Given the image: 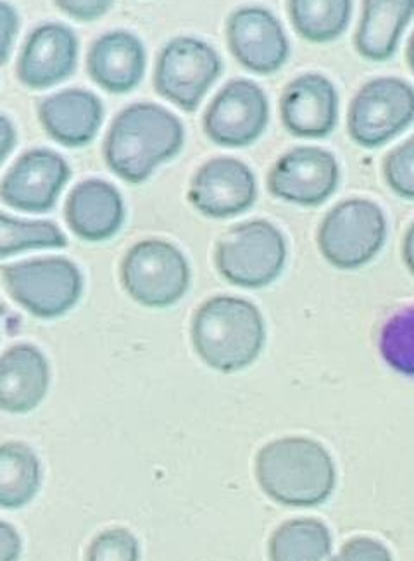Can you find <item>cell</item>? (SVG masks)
<instances>
[{"label": "cell", "mask_w": 414, "mask_h": 561, "mask_svg": "<svg viewBox=\"0 0 414 561\" xmlns=\"http://www.w3.org/2000/svg\"><path fill=\"white\" fill-rule=\"evenodd\" d=\"M185 127L173 111L156 102H134L107 128L102 158L113 175L140 185L185 146Z\"/></svg>", "instance_id": "cell-1"}, {"label": "cell", "mask_w": 414, "mask_h": 561, "mask_svg": "<svg viewBox=\"0 0 414 561\" xmlns=\"http://www.w3.org/2000/svg\"><path fill=\"white\" fill-rule=\"evenodd\" d=\"M191 341L204 365L220 374H237L260 359L266 346V323L244 297L212 296L197 308Z\"/></svg>", "instance_id": "cell-2"}, {"label": "cell", "mask_w": 414, "mask_h": 561, "mask_svg": "<svg viewBox=\"0 0 414 561\" xmlns=\"http://www.w3.org/2000/svg\"><path fill=\"white\" fill-rule=\"evenodd\" d=\"M256 479L278 505L313 508L332 496L337 470L323 444L294 435L264 444L257 451Z\"/></svg>", "instance_id": "cell-3"}, {"label": "cell", "mask_w": 414, "mask_h": 561, "mask_svg": "<svg viewBox=\"0 0 414 561\" xmlns=\"http://www.w3.org/2000/svg\"><path fill=\"white\" fill-rule=\"evenodd\" d=\"M289 257L287 239L268 220H251L228 228L215 245V266L228 284L260 290L275 284Z\"/></svg>", "instance_id": "cell-4"}, {"label": "cell", "mask_w": 414, "mask_h": 561, "mask_svg": "<svg viewBox=\"0 0 414 561\" xmlns=\"http://www.w3.org/2000/svg\"><path fill=\"white\" fill-rule=\"evenodd\" d=\"M225 73V61L211 42L194 35L170 38L156 56V94L183 113H195Z\"/></svg>", "instance_id": "cell-5"}, {"label": "cell", "mask_w": 414, "mask_h": 561, "mask_svg": "<svg viewBox=\"0 0 414 561\" xmlns=\"http://www.w3.org/2000/svg\"><path fill=\"white\" fill-rule=\"evenodd\" d=\"M387 218L377 203L350 197L335 204L318 230V249L332 268H365L387 242Z\"/></svg>", "instance_id": "cell-6"}, {"label": "cell", "mask_w": 414, "mask_h": 561, "mask_svg": "<svg viewBox=\"0 0 414 561\" xmlns=\"http://www.w3.org/2000/svg\"><path fill=\"white\" fill-rule=\"evenodd\" d=\"M0 280L13 301L42 320L65 317L85 289L82 270L62 256L35 257L0 268Z\"/></svg>", "instance_id": "cell-7"}, {"label": "cell", "mask_w": 414, "mask_h": 561, "mask_svg": "<svg viewBox=\"0 0 414 561\" xmlns=\"http://www.w3.org/2000/svg\"><path fill=\"white\" fill-rule=\"evenodd\" d=\"M119 280L138 305L166 309L179 305L191 289V265L170 240L143 239L123 256Z\"/></svg>", "instance_id": "cell-8"}, {"label": "cell", "mask_w": 414, "mask_h": 561, "mask_svg": "<svg viewBox=\"0 0 414 561\" xmlns=\"http://www.w3.org/2000/svg\"><path fill=\"white\" fill-rule=\"evenodd\" d=\"M414 123V87L399 77H378L354 94L347 134L363 149H380Z\"/></svg>", "instance_id": "cell-9"}, {"label": "cell", "mask_w": 414, "mask_h": 561, "mask_svg": "<svg viewBox=\"0 0 414 561\" xmlns=\"http://www.w3.org/2000/svg\"><path fill=\"white\" fill-rule=\"evenodd\" d=\"M228 53L237 65L256 77L280 73L292 57V44L272 9L245 4L233 9L225 23Z\"/></svg>", "instance_id": "cell-10"}, {"label": "cell", "mask_w": 414, "mask_h": 561, "mask_svg": "<svg viewBox=\"0 0 414 561\" xmlns=\"http://www.w3.org/2000/svg\"><path fill=\"white\" fill-rule=\"evenodd\" d=\"M272 107L260 83L235 78L225 83L207 104L203 130L207 140L225 149L254 146L268 130Z\"/></svg>", "instance_id": "cell-11"}, {"label": "cell", "mask_w": 414, "mask_h": 561, "mask_svg": "<svg viewBox=\"0 0 414 561\" xmlns=\"http://www.w3.org/2000/svg\"><path fill=\"white\" fill-rule=\"evenodd\" d=\"M82 42L73 26L44 21L33 26L16 56V78L35 92L56 89L77 73Z\"/></svg>", "instance_id": "cell-12"}, {"label": "cell", "mask_w": 414, "mask_h": 561, "mask_svg": "<svg viewBox=\"0 0 414 561\" xmlns=\"http://www.w3.org/2000/svg\"><path fill=\"white\" fill-rule=\"evenodd\" d=\"M341 167L321 147H294L273 163L266 187L275 199L301 208H318L337 192Z\"/></svg>", "instance_id": "cell-13"}, {"label": "cell", "mask_w": 414, "mask_h": 561, "mask_svg": "<svg viewBox=\"0 0 414 561\" xmlns=\"http://www.w3.org/2000/svg\"><path fill=\"white\" fill-rule=\"evenodd\" d=\"M187 197L199 215L230 220L256 204V175L249 164L232 156L212 158L195 171Z\"/></svg>", "instance_id": "cell-14"}, {"label": "cell", "mask_w": 414, "mask_h": 561, "mask_svg": "<svg viewBox=\"0 0 414 561\" xmlns=\"http://www.w3.org/2000/svg\"><path fill=\"white\" fill-rule=\"evenodd\" d=\"M71 179L65 156L35 147L23 152L0 182V201L18 211L49 213Z\"/></svg>", "instance_id": "cell-15"}, {"label": "cell", "mask_w": 414, "mask_h": 561, "mask_svg": "<svg viewBox=\"0 0 414 561\" xmlns=\"http://www.w3.org/2000/svg\"><path fill=\"white\" fill-rule=\"evenodd\" d=\"M341 118V95L329 77L299 75L285 85L280 95V119L296 139L321 140L335 131Z\"/></svg>", "instance_id": "cell-16"}, {"label": "cell", "mask_w": 414, "mask_h": 561, "mask_svg": "<svg viewBox=\"0 0 414 561\" xmlns=\"http://www.w3.org/2000/svg\"><path fill=\"white\" fill-rule=\"evenodd\" d=\"M149 68V53L137 33L114 28L89 45L85 70L99 89L111 95L131 94L142 85Z\"/></svg>", "instance_id": "cell-17"}, {"label": "cell", "mask_w": 414, "mask_h": 561, "mask_svg": "<svg viewBox=\"0 0 414 561\" xmlns=\"http://www.w3.org/2000/svg\"><path fill=\"white\" fill-rule=\"evenodd\" d=\"M37 116L50 140L68 149H82L97 139L106 107L92 90L71 87L42 99Z\"/></svg>", "instance_id": "cell-18"}, {"label": "cell", "mask_w": 414, "mask_h": 561, "mask_svg": "<svg viewBox=\"0 0 414 561\" xmlns=\"http://www.w3.org/2000/svg\"><path fill=\"white\" fill-rule=\"evenodd\" d=\"M65 220L78 239L85 242H106L125 224V199L122 192L106 180H83L69 192Z\"/></svg>", "instance_id": "cell-19"}, {"label": "cell", "mask_w": 414, "mask_h": 561, "mask_svg": "<svg viewBox=\"0 0 414 561\" xmlns=\"http://www.w3.org/2000/svg\"><path fill=\"white\" fill-rule=\"evenodd\" d=\"M50 387V365L35 344H16L0 354V411L26 415L37 410Z\"/></svg>", "instance_id": "cell-20"}, {"label": "cell", "mask_w": 414, "mask_h": 561, "mask_svg": "<svg viewBox=\"0 0 414 561\" xmlns=\"http://www.w3.org/2000/svg\"><path fill=\"white\" fill-rule=\"evenodd\" d=\"M414 21V0H363L354 50L368 62L394 59Z\"/></svg>", "instance_id": "cell-21"}, {"label": "cell", "mask_w": 414, "mask_h": 561, "mask_svg": "<svg viewBox=\"0 0 414 561\" xmlns=\"http://www.w3.org/2000/svg\"><path fill=\"white\" fill-rule=\"evenodd\" d=\"M354 0H287V16L297 37L311 45L341 41L349 30Z\"/></svg>", "instance_id": "cell-22"}, {"label": "cell", "mask_w": 414, "mask_h": 561, "mask_svg": "<svg viewBox=\"0 0 414 561\" xmlns=\"http://www.w3.org/2000/svg\"><path fill=\"white\" fill-rule=\"evenodd\" d=\"M44 470L37 453L28 444H0V508L28 506L42 488Z\"/></svg>", "instance_id": "cell-23"}, {"label": "cell", "mask_w": 414, "mask_h": 561, "mask_svg": "<svg viewBox=\"0 0 414 561\" xmlns=\"http://www.w3.org/2000/svg\"><path fill=\"white\" fill-rule=\"evenodd\" d=\"M332 533L317 518L284 522L269 537V561H329Z\"/></svg>", "instance_id": "cell-24"}, {"label": "cell", "mask_w": 414, "mask_h": 561, "mask_svg": "<svg viewBox=\"0 0 414 561\" xmlns=\"http://www.w3.org/2000/svg\"><path fill=\"white\" fill-rule=\"evenodd\" d=\"M68 237L49 220H21L0 213V260L37 249H62Z\"/></svg>", "instance_id": "cell-25"}, {"label": "cell", "mask_w": 414, "mask_h": 561, "mask_svg": "<svg viewBox=\"0 0 414 561\" xmlns=\"http://www.w3.org/2000/svg\"><path fill=\"white\" fill-rule=\"evenodd\" d=\"M378 351L390 370L414 380V305L387 318L380 329Z\"/></svg>", "instance_id": "cell-26"}, {"label": "cell", "mask_w": 414, "mask_h": 561, "mask_svg": "<svg viewBox=\"0 0 414 561\" xmlns=\"http://www.w3.org/2000/svg\"><path fill=\"white\" fill-rule=\"evenodd\" d=\"M383 180L395 196L414 201V135L383 159Z\"/></svg>", "instance_id": "cell-27"}, {"label": "cell", "mask_w": 414, "mask_h": 561, "mask_svg": "<svg viewBox=\"0 0 414 561\" xmlns=\"http://www.w3.org/2000/svg\"><path fill=\"white\" fill-rule=\"evenodd\" d=\"M85 561H140V545L130 530L114 527L90 542Z\"/></svg>", "instance_id": "cell-28"}, {"label": "cell", "mask_w": 414, "mask_h": 561, "mask_svg": "<svg viewBox=\"0 0 414 561\" xmlns=\"http://www.w3.org/2000/svg\"><path fill=\"white\" fill-rule=\"evenodd\" d=\"M59 13L74 23H97L113 11L116 0H53Z\"/></svg>", "instance_id": "cell-29"}, {"label": "cell", "mask_w": 414, "mask_h": 561, "mask_svg": "<svg viewBox=\"0 0 414 561\" xmlns=\"http://www.w3.org/2000/svg\"><path fill=\"white\" fill-rule=\"evenodd\" d=\"M20 32L21 16L16 5L9 0H0V68L11 61Z\"/></svg>", "instance_id": "cell-30"}, {"label": "cell", "mask_w": 414, "mask_h": 561, "mask_svg": "<svg viewBox=\"0 0 414 561\" xmlns=\"http://www.w3.org/2000/svg\"><path fill=\"white\" fill-rule=\"evenodd\" d=\"M329 561H392L389 548L371 537H354Z\"/></svg>", "instance_id": "cell-31"}, {"label": "cell", "mask_w": 414, "mask_h": 561, "mask_svg": "<svg viewBox=\"0 0 414 561\" xmlns=\"http://www.w3.org/2000/svg\"><path fill=\"white\" fill-rule=\"evenodd\" d=\"M23 553V541L13 525L0 520V561H18Z\"/></svg>", "instance_id": "cell-32"}, {"label": "cell", "mask_w": 414, "mask_h": 561, "mask_svg": "<svg viewBox=\"0 0 414 561\" xmlns=\"http://www.w3.org/2000/svg\"><path fill=\"white\" fill-rule=\"evenodd\" d=\"M18 144V130L13 119L0 113V168L5 163V159L13 154Z\"/></svg>", "instance_id": "cell-33"}, {"label": "cell", "mask_w": 414, "mask_h": 561, "mask_svg": "<svg viewBox=\"0 0 414 561\" xmlns=\"http://www.w3.org/2000/svg\"><path fill=\"white\" fill-rule=\"evenodd\" d=\"M402 261H404L407 272L411 273V277H414V221L407 228L404 240H402Z\"/></svg>", "instance_id": "cell-34"}, {"label": "cell", "mask_w": 414, "mask_h": 561, "mask_svg": "<svg viewBox=\"0 0 414 561\" xmlns=\"http://www.w3.org/2000/svg\"><path fill=\"white\" fill-rule=\"evenodd\" d=\"M406 62L411 73L414 75V32L411 33L410 41L406 44Z\"/></svg>", "instance_id": "cell-35"}, {"label": "cell", "mask_w": 414, "mask_h": 561, "mask_svg": "<svg viewBox=\"0 0 414 561\" xmlns=\"http://www.w3.org/2000/svg\"><path fill=\"white\" fill-rule=\"evenodd\" d=\"M5 314V306L4 302L0 301V325H2V318Z\"/></svg>", "instance_id": "cell-36"}]
</instances>
